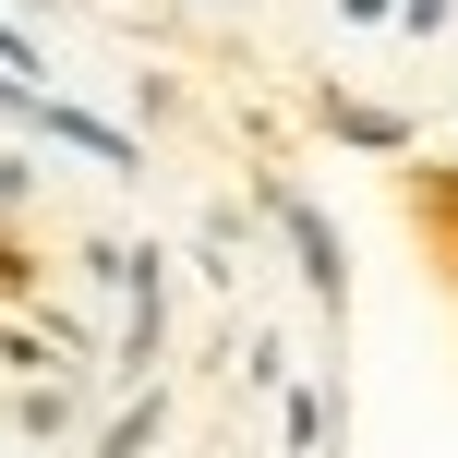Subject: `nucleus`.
<instances>
[{
    "label": "nucleus",
    "mask_w": 458,
    "mask_h": 458,
    "mask_svg": "<svg viewBox=\"0 0 458 458\" xmlns=\"http://www.w3.org/2000/svg\"><path fill=\"white\" fill-rule=\"evenodd\" d=\"M157 326H169V290H157V253H145V266H133V314H121V362H157Z\"/></svg>",
    "instance_id": "1"
},
{
    "label": "nucleus",
    "mask_w": 458,
    "mask_h": 458,
    "mask_svg": "<svg viewBox=\"0 0 458 458\" xmlns=\"http://www.w3.org/2000/svg\"><path fill=\"white\" fill-rule=\"evenodd\" d=\"M0 72H37V48H24V37H13V24H0Z\"/></svg>",
    "instance_id": "5"
},
{
    "label": "nucleus",
    "mask_w": 458,
    "mask_h": 458,
    "mask_svg": "<svg viewBox=\"0 0 458 458\" xmlns=\"http://www.w3.org/2000/svg\"><path fill=\"white\" fill-rule=\"evenodd\" d=\"M13 422H24V435H61L72 398H61V386H24V398H13Z\"/></svg>",
    "instance_id": "4"
},
{
    "label": "nucleus",
    "mask_w": 458,
    "mask_h": 458,
    "mask_svg": "<svg viewBox=\"0 0 458 458\" xmlns=\"http://www.w3.org/2000/svg\"><path fill=\"white\" fill-rule=\"evenodd\" d=\"M157 422H169V411H157V386H145L133 411H121L109 435H97V458H145V446H157Z\"/></svg>",
    "instance_id": "3"
},
{
    "label": "nucleus",
    "mask_w": 458,
    "mask_h": 458,
    "mask_svg": "<svg viewBox=\"0 0 458 458\" xmlns=\"http://www.w3.org/2000/svg\"><path fill=\"white\" fill-rule=\"evenodd\" d=\"M290 242H301V266H314V290L338 301V290H350V253H338V229H326L314 206H290Z\"/></svg>",
    "instance_id": "2"
}]
</instances>
